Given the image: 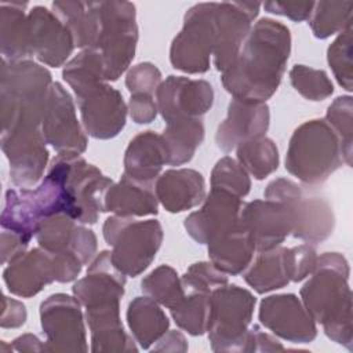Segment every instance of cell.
Segmentation results:
<instances>
[{"instance_id":"1","label":"cell","mask_w":353,"mask_h":353,"mask_svg":"<svg viewBox=\"0 0 353 353\" xmlns=\"http://www.w3.org/2000/svg\"><path fill=\"white\" fill-rule=\"evenodd\" d=\"M291 48L285 25L270 18L251 28L236 59L222 72V84L234 98L265 102L277 90Z\"/></svg>"},{"instance_id":"2","label":"cell","mask_w":353,"mask_h":353,"mask_svg":"<svg viewBox=\"0 0 353 353\" xmlns=\"http://www.w3.org/2000/svg\"><path fill=\"white\" fill-rule=\"evenodd\" d=\"M349 268L336 252H325L317 258L313 276L301 290L305 307L313 320L324 325L328 338L338 343H350V288Z\"/></svg>"},{"instance_id":"3","label":"cell","mask_w":353,"mask_h":353,"mask_svg":"<svg viewBox=\"0 0 353 353\" xmlns=\"http://www.w3.org/2000/svg\"><path fill=\"white\" fill-rule=\"evenodd\" d=\"M50 72L32 61H1V131L41 125L51 91Z\"/></svg>"},{"instance_id":"4","label":"cell","mask_w":353,"mask_h":353,"mask_svg":"<svg viewBox=\"0 0 353 353\" xmlns=\"http://www.w3.org/2000/svg\"><path fill=\"white\" fill-rule=\"evenodd\" d=\"M343 161L338 137L325 120H310L299 125L291 139L285 170L305 183H320Z\"/></svg>"},{"instance_id":"5","label":"cell","mask_w":353,"mask_h":353,"mask_svg":"<svg viewBox=\"0 0 353 353\" xmlns=\"http://www.w3.org/2000/svg\"><path fill=\"white\" fill-rule=\"evenodd\" d=\"M83 265L81 259L70 250L52 252L40 247L8 261L3 279L11 294L30 298L54 280L59 283L74 280Z\"/></svg>"},{"instance_id":"6","label":"cell","mask_w":353,"mask_h":353,"mask_svg":"<svg viewBox=\"0 0 353 353\" xmlns=\"http://www.w3.org/2000/svg\"><path fill=\"white\" fill-rule=\"evenodd\" d=\"M103 237L113 247L112 262L125 276L135 277L154 259L163 240L161 225L156 219L135 221L132 216H109Z\"/></svg>"},{"instance_id":"7","label":"cell","mask_w":353,"mask_h":353,"mask_svg":"<svg viewBox=\"0 0 353 353\" xmlns=\"http://www.w3.org/2000/svg\"><path fill=\"white\" fill-rule=\"evenodd\" d=\"M254 295L239 285H222L210 294L207 331L214 350H251Z\"/></svg>"},{"instance_id":"8","label":"cell","mask_w":353,"mask_h":353,"mask_svg":"<svg viewBox=\"0 0 353 353\" xmlns=\"http://www.w3.org/2000/svg\"><path fill=\"white\" fill-rule=\"evenodd\" d=\"M98 34L94 48L99 51L106 80H117L134 58L138 29L135 6L128 1H99Z\"/></svg>"},{"instance_id":"9","label":"cell","mask_w":353,"mask_h":353,"mask_svg":"<svg viewBox=\"0 0 353 353\" xmlns=\"http://www.w3.org/2000/svg\"><path fill=\"white\" fill-rule=\"evenodd\" d=\"M265 199L283 203L292 219V234L307 243L325 240L334 229V214L330 204L317 196L307 194L299 185L290 179L272 181Z\"/></svg>"},{"instance_id":"10","label":"cell","mask_w":353,"mask_h":353,"mask_svg":"<svg viewBox=\"0 0 353 353\" xmlns=\"http://www.w3.org/2000/svg\"><path fill=\"white\" fill-rule=\"evenodd\" d=\"M215 10L216 3H200L188 10L183 28L171 44L170 59L175 69L188 73L208 70L215 46Z\"/></svg>"},{"instance_id":"11","label":"cell","mask_w":353,"mask_h":353,"mask_svg":"<svg viewBox=\"0 0 353 353\" xmlns=\"http://www.w3.org/2000/svg\"><path fill=\"white\" fill-rule=\"evenodd\" d=\"M63 179L79 208L81 223H95L105 211V196L113 185L97 167L88 164L80 154H58L51 165Z\"/></svg>"},{"instance_id":"12","label":"cell","mask_w":353,"mask_h":353,"mask_svg":"<svg viewBox=\"0 0 353 353\" xmlns=\"http://www.w3.org/2000/svg\"><path fill=\"white\" fill-rule=\"evenodd\" d=\"M46 143L40 125H19L1 131V148L15 186L29 189L41 179L48 160Z\"/></svg>"},{"instance_id":"13","label":"cell","mask_w":353,"mask_h":353,"mask_svg":"<svg viewBox=\"0 0 353 353\" xmlns=\"http://www.w3.org/2000/svg\"><path fill=\"white\" fill-rule=\"evenodd\" d=\"M41 132L59 154H80L87 148V138L76 117L69 92L59 83H52L41 121Z\"/></svg>"},{"instance_id":"14","label":"cell","mask_w":353,"mask_h":353,"mask_svg":"<svg viewBox=\"0 0 353 353\" xmlns=\"http://www.w3.org/2000/svg\"><path fill=\"white\" fill-rule=\"evenodd\" d=\"M47 350H87L80 302L66 294H54L40 305Z\"/></svg>"},{"instance_id":"15","label":"cell","mask_w":353,"mask_h":353,"mask_svg":"<svg viewBox=\"0 0 353 353\" xmlns=\"http://www.w3.org/2000/svg\"><path fill=\"white\" fill-rule=\"evenodd\" d=\"M261 4L247 1L216 3L215 10V46L214 63L219 72H225L236 59L245 37L251 30V22L258 15Z\"/></svg>"},{"instance_id":"16","label":"cell","mask_w":353,"mask_h":353,"mask_svg":"<svg viewBox=\"0 0 353 353\" xmlns=\"http://www.w3.org/2000/svg\"><path fill=\"white\" fill-rule=\"evenodd\" d=\"M157 109L170 123L181 119H199L210 110L214 91L205 80H193L182 76H168L157 91Z\"/></svg>"},{"instance_id":"17","label":"cell","mask_w":353,"mask_h":353,"mask_svg":"<svg viewBox=\"0 0 353 353\" xmlns=\"http://www.w3.org/2000/svg\"><path fill=\"white\" fill-rule=\"evenodd\" d=\"M241 199L222 189L211 188L203 207L185 219V229L200 244H211L240 221Z\"/></svg>"},{"instance_id":"18","label":"cell","mask_w":353,"mask_h":353,"mask_svg":"<svg viewBox=\"0 0 353 353\" xmlns=\"http://www.w3.org/2000/svg\"><path fill=\"white\" fill-rule=\"evenodd\" d=\"M79 109L85 131L98 139L116 137L125 124V103L121 94L102 83L77 97Z\"/></svg>"},{"instance_id":"19","label":"cell","mask_w":353,"mask_h":353,"mask_svg":"<svg viewBox=\"0 0 353 353\" xmlns=\"http://www.w3.org/2000/svg\"><path fill=\"white\" fill-rule=\"evenodd\" d=\"M28 23L32 54L48 66H61L74 48L68 26L51 10L41 6H34L29 11Z\"/></svg>"},{"instance_id":"20","label":"cell","mask_w":353,"mask_h":353,"mask_svg":"<svg viewBox=\"0 0 353 353\" xmlns=\"http://www.w3.org/2000/svg\"><path fill=\"white\" fill-rule=\"evenodd\" d=\"M259 320L279 336L295 343H306L316 336L313 317L294 294L265 298L261 302Z\"/></svg>"},{"instance_id":"21","label":"cell","mask_w":353,"mask_h":353,"mask_svg":"<svg viewBox=\"0 0 353 353\" xmlns=\"http://www.w3.org/2000/svg\"><path fill=\"white\" fill-rule=\"evenodd\" d=\"M240 223L251 234L258 251L279 247L292 232V219L287 207L269 199L244 204Z\"/></svg>"},{"instance_id":"22","label":"cell","mask_w":353,"mask_h":353,"mask_svg":"<svg viewBox=\"0 0 353 353\" xmlns=\"http://www.w3.org/2000/svg\"><path fill=\"white\" fill-rule=\"evenodd\" d=\"M269 108L265 102L233 98L228 116L216 131V145L223 152H230L240 143L261 138L269 127Z\"/></svg>"},{"instance_id":"23","label":"cell","mask_w":353,"mask_h":353,"mask_svg":"<svg viewBox=\"0 0 353 353\" xmlns=\"http://www.w3.org/2000/svg\"><path fill=\"white\" fill-rule=\"evenodd\" d=\"M157 200L170 212H182L205 199V182L199 171L168 170L154 181Z\"/></svg>"},{"instance_id":"24","label":"cell","mask_w":353,"mask_h":353,"mask_svg":"<svg viewBox=\"0 0 353 353\" xmlns=\"http://www.w3.org/2000/svg\"><path fill=\"white\" fill-rule=\"evenodd\" d=\"M120 301H103L85 306V316L91 330L92 350H137L132 341L123 330L120 316Z\"/></svg>"},{"instance_id":"25","label":"cell","mask_w":353,"mask_h":353,"mask_svg":"<svg viewBox=\"0 0 353 353\" xmlns=\"http://www.w3.org/2000/svg\"><path fill=\"white\" fill-rule=\"evenodd\" d=\"M103 207L105 211H112L120 216L157 214L154 182H142L123 174L119 183L108 189Z\"/></svg>"},{"instance_id":"26","label":"cell","mask_w":353,"mask_h":353,"mask_svg":"<svg viewBox=\"0 0 353 353\" xmlns=\"http://www.w3.org/2000/svg\"><path fill=\"white\" fill-rule=\"evenodd\" d=\"M164 164L167 152L161 135L145 131L138 134L125 150L124 174L142 182H154Z\"/></svg>"},{"instance_id":"27","label":"cell","mask_w":353,"mask_h":353,"mask_svg":"<svg viewBox=\"0 0 353 353\" xmlns=\"http://www.w3.org/2000/svg\"><path fill=\"white\" fill-rule=\"evenodd\" d=\"M255 244L251 234L239 223L208 244L211 263L225 274H239L252 261Z\"/></svg>"},{"instance_id":"28","label":"cell","mask_w":353,"mask_h":353,"mask_svg":"<svg viewBox=\"0 0 353 353\" xmlns=\"http://www.w3.org/2000/svg\"><path fill=\"white\" fill-rule=\"evenodd\" d=\"M26 3L1 1L0 4V36L3 59L17 62L33 57L29 39Z\"/></svg>"},{"instance_id":"29","label":"cell","mask_w":353,"mask_h":353,"mask_svg":"<svg viewBox=\"0 0 353 353\" xmlns=\"http://www.w3.org/2000/svg\"><path fill=\"white\" fill-rule=\"evenodd\" d=\"M127 321L135 341L143 349L154 343L170 324L165 313L149 296H137L130 302Z\"/></svg>"},{"instance_id":"30","label":"cell","mask_w":353,"mask_h":353,"mask_svg":"<svg viewBox=\"0 0 353 353\" xmlns=\"http://www.w3.org/2000/svg\"><path fill=\"white\" fill-rule=\"evenodd\" d=\"M167 164L181 165L188 163L204 139V125L200 119H181L167 123L161 134Z\"/></svg>"},{"instance_id":"31","label":"cell","mask_w":353,"mask_h":353,"mask_svg":"<svg viewBox=\"0 0 353 353\" xmlns=\"http://www.w3.org/2000/svg\"><path fill=\"white\" fill-rule=\"evenodd\" d=\"M250 265V269L244 273V280L259 294L283 288L290 283L287 248L276 247L259 251V255Z\"/></svg>"},{"instance_id":"32","label":"cell","mask_w":353,"mask_h":353,"mask_svg":"<svg viewBox=\"0 0 353 353\" xmlns=\"http://www.w3.org/2000/svg\"><path fill=\"white\" fill-rule=\"evenodd\" d=\"M63 79L76 97L105 83V65L98 50L84 48L63 68Z\"/></svg>"},{"instance_id":"33","label":"cell","mask_w":353,"mask_h":353,"mask_svg":"<svg viewBox=\"0 0 353 353\" xmlns=\"http://www.w3.org/2000/svg\"><path fill=\"white\" fill-rule=\"evenodd\" d=\"M239 164L256 179H263L279 165V152L274 142L261 137L237 146Z\"/></svg>"},{"instance_id":"34","label":"cell","mask_w":353,"mask_h":353,"mask_svg":"<svg viewBox=\"0 0 353 353\" xmlns=\"http://www.w3.org/2000/svg\"><path fill=\"white\" fill-rule=\"evenodd\" d=\"M141 288L149 298L168 309L175 307L186 295L178 274L167 265L159 266L146 276L141 283Z\"/></svg>"},{"instance_id":"35","label":"cell","mask_w":353,"mask_h":353,"mask_svg":"<svg viewBox=\"0 0 353 353\" xmlns=\"http://www.w3.org/2000/svg\"><path fill=\"white\" fill-rule=\"evenodd\" d=\"M76 219L68 214H55L44 218L36 230V239L41 248L59 252L70 250L76 230Z\"/></svg>"},{"instance_id":"36","label":"cell","mask_w":353,"mask_h":353,"mask_svg":"<svg viewBox=\"0 0 353 353\" xmlns=\"http://www.w3.org/2000/svg\"><path fill=\"white\" fill-rule=\"evenodd\" d=\"M171 310L175 323L192 335H201L207 331L210 295L186 294Z\"/></svg>"},{"instance_id":"37","label":"cell","mask_w":353,"mask_h":353,"mask_svg":"<svg viewBox=\"0 0 353 353\" xmlns=\"http://www.w3.org/2000/svg\"><path fill=\"white\" fill-rule=\"evenodd\" d=\"M353 3H314L310 28L319 39H325L350 25V10Z\"/></svg>"},{"instance_id":"38","label":"cell","mask_w":353,"mask_h":353,"mask_svg":"<svg viewBox=\"0 0 353 353\" xmlns=\"http://www.w3.org/2000/svg\"><path fill=\"white\" fill-rule=\"evenodd\" d=\"M250 186L247 171L236 160L225 156L215 164L211 174V188L226 190L241 199L248 194Z\"/></svg>"},{"instance_id":"39","label":"cell","mask_w":353,"mask_h":353,"mask_svg":"<svg viewBox=\"0 0 353 353\" xmlns=\"http://www.w3.org/2000/svg\"><path fill=\"white\" fill-rule=\"evenodd\" d=\"M290 80L294 88L310 101H323L334 91L325 72L305 65H295L290 72Z\"/></svg>"},{"instance_id":"40","label":"cell","mask_w":353,"mask_h":353,"mask_svg":"<svg viewBox=\"0 0 353 353\" xmlns=\"http://www.w3.org/2000/svg\"><path fill=\"white\" fill-rule=\"evenodd\" d=\"M185 294H204L210 295L216 288L228 284L225 273L218 270L210 262H200L192 265L181 279Z\"/></svg>"},{"instance_id":"41","label":"cell","mask_w":353,"mask_h":353,"mask_svg":"<svg viewBox=\"0 0 353 353\" xmlns=\"http://www.w3.org/2000/svg\"><path fill=\"white\" fill-rule=\"evenodd\" d=\"M342 146V154L347 164H350L352 152V101L350 97L336 98L327 110L325 120Z\"/></svg>"},{"instance_id":"42","label":"cell","mask_w":353,"mask_h":353,"mask_svg":"<svg viewBox=\"0 0 353 353\" xmlns=\"http://www.w3.org/2000/svg\"><path fill=\"white\" fill-rule=\"evenodd\" d=\"M350 25L336 37L328 48V63L341 85L347 91L352 90V62H350Z\"/></svg>"},{"instance_id":"43","label":"cell","mask_w":353,"mask_h":353,"mask_svg":"<svg viewBox=\"0 0 353 353\" xmlns=\"http://www.w3.org/2000/svg\"><path fill=\"white\" fill-rule=\"evenodd\" d=\"M161 79L160 70L149 63H138L134 66L125 79V85L128 91L132 94H146V95H153L154 91L159 88V83Z\"/></svg>"},{"instance_id":"44","label":"cell","mask_w":353,"mask_h":353,"mask_svg":"<svg viewBox=\"0 0 353 353\" xmlns=\"http://www.w3.org/2000/svg\"><path fill=\"white\" fill-rule=\"evenodd\" d=\"M317 262L316 251L307 244L287 248V269L290 281H301L307 277Z\"/></svg>"},{"instance_id":"45","label":"cell","mask_w":353,"mask_h":353,"mask_svg":"<svg viewBox=\"0 0 353 353\" xmlns=\"http://www.w3.org/2000/svg\"><path fill=\"white\" fill-rule=\"evenodd\" d=\"M268 12L288 17L292 21L301 22L310 18L314 8L312 1H268L263 4Z\"/></svg>"},{"instance_id":"46","label":"cell","mask_w":353,"mask_h":353,"mask_svg":"<svg viewBox=\"0 0 353 353\" xmlns=\"http://www.w3.org/2000/svg\"><path fill=\"white\" fill-rule=\"evenodd\" d=\"M131 119L138 124L150 123L157 114V106L152 95L132 94L130 99Z\"/></svg>"},{"instance_id":"47","label":"cell","mask_w":353,"mask_h":353,"mask_svg":"<svg viewBox=\"0 0 353 353\" xmlns=\"http://www.w3.org/2000/svg\"><path fill=\"white\" fill-rule=\"evenodd\" d=\"M4 310L1 314V327L3 328H17L22 325L26 320V309L25 306L8 296H3Z\"/></svg>"},{"instance_id":"48","label":"cell","mask_w":353,"mask_h":353,"mask_svg":"<svg viewBox=\"0 0 353 353\" xmlns=\"http://www.w3.org/2000/svg\"><path fill=\"white\" fill-rule=\"evenodd\" d=\"M14 347L17 350H28V352H36V350H47V346L40 345V341L37 336L32 334L22 335L17 339H14Z\"/></svg>"}]
</instances>
